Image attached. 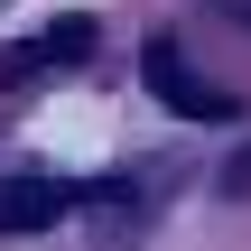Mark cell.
<instances>
[{"label": "cell", "instance_id": "7a4b0ae2", "mask_svg": "<svg viewBox=\"0 0 251 251\" xmlns=\"http://www.w3.org/2000/svg\"><path fill=\"white\" fill-rule=\"evenodd\" d=\"M65 205H75L65 177H37V168L0 177V233H47V224H65Z\"/></svg>", "mask_w": 251, "mask_h": 251}, {"label": "cell", "instance_id": "6da1fadb", "mask_svg": "<svg viewBox=\"0 0 251 251\" xmlns=\"http://www.w3.org/2000/svg\"><path fill=\"white\" fill-rule=\"evenodd\" d=\"M149 84L168 93V112H177V121H233V93H224V84H205V75L168 47V37L149 47Z\"/></svg>", "mask_w": 251, "mask_h": 251}, {"label": "cell", "instance_id": "3957f363", "mask_svg": "<svg viewBox=\"0 0 251 251\" xmlns=\"http://www.w3.org/2000/svg\"><path fill=\"white\" fill-rule=\"evenodd\" d=\"M84 56H93V19H56V28L19 37V47L0 56V75H9V84H28V75H47V65H84Z\"/></svg>", "mask_w": 251, "mask_h": 251}]
</instances>
